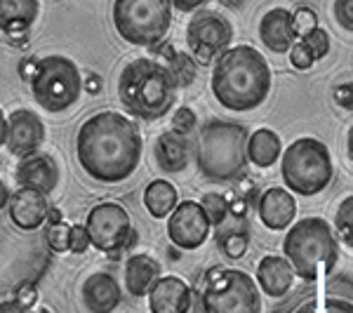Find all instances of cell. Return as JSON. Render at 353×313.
<instances>
[{
    "instance_id": "obj_9",
    "label": "cell",
    "mask_w": 353,
    "mask_h": 313,
    "mask_svg": "<svg viewBox=\"0 0 353 313\" xmlns=\"http://www.w3.org/2000/svg\"><path fill=\"white\" fill-rule=\"evenodd\" d=\"M85 90L78 64L68 57L50 54L38 61L36 78L31 81L33 99L48 113H61L71 109Z\"/></svg>"
},
{
    "instance_id": "obj_41",
    "label": "cell",
    "mask_w": 353,
    "mask_h": 313,
    "mask_svg": "<svg viewBox=\"0 0 353 313\" xmlns=\"http://www.w3.org/2000/svg\"><path fill=\"white\" fill-rule=\"evenodd\" d=\"M210 0H172V8H176L179 12H193V10L208 5Z\"/></svg>"
},
{
    "instance_id": "obj_4",
    "label": "cell",
    "mask_w": 353,
    "mask_h": 313,
    "mask_svg": "<svg viewBox=\"0 0 353 313\" xmlns=\"http://www.w3.org/2000/svg\"><path fill=\"white\" fill-rule=\"evenodd\" d=\"M248 128L231 121H208L196 139V163L201 174L214 184L243 177L248 168Z\"/></svg>"
},
{
    "instance_id": "obj_48",
    "label": "cell",
    "mask_w": 353,
    "mask_h": 313,
    "mask_svg": "<svg viewBox=\"0 0 353 313\" xmlns=\"http://www.w3.org/2000/svg\"><path fill=\"white\" fill-rule=\"evenodd\" d=\"M224 5H229V8H238V5L243 3V0H221Z\"/></svg>"
},
{
    "instance_id": "obj_3",
    "label": "cell",
    "mask_w": 353,
    "mask_h": 313,
    "mask_svg": "<svg viewBox=\"0 0 353 313\" xmlns=\"http://www.w3.org/2000/svg\"><path fill=\"white\" fill-rule=\"evenodd\" d=\"M176 81L168 66L156 59H134L118 76V99L130 116L158 121L172 111Z\"/></svg>"
},
{
    "instance_id": "obj_26",
    "label": "cell",
    "mask_w": 353,
    "mask_h": 313,
    "mask_svg": "<svg viewBox=\"0 0 353 313\" xmlns=\"http://www.w3.org/2000/svg\"><path fill=\"white\" fill-rule=\"evenodd\" d=\"M248 245H250V229L248 226H238V229L219 233V250L229 259H241L243 254L248 252Z\"/></svg>"
},
{
    "instance_id": "obj_31",
    "label": "cell",
    "mask_w": 353,
    "mask_h": 313,
    "mask_svg": "<svg viewBox=\"0 0 353 313\" xmlns=\"http://www.w3.org/2000/svg\"><path fill=\"white\" fill-rule=\"evenodd\" d=\"M45 238H48V245L52 252H71V226H66L64 221L50 224Z\"/></svg>"
},
{
    "instance_id": "obj_42",
    "label": "cell",
    "mask_w": 353,
    "mask_h": 313,
    "mask_svg": "<svg viewBox=\"0 0 353 313\" xmlns=\"http://www.w3.org/2000/svg\"><path fill=\"white\" fill-rule=\"evenodd\" d=\"M0 313H28V309L21 306L17 299H8V301H3V306H0Z\"/></svg>"
},
{
    "instance_id": "obj_18",
    "label": "cell",
    "mask_w": 353,
    "mask_h": 313,
    "mask_svg": "<svg viewBox=\"0 0 353 313\" xmlns=\"http://www.w3.org/2000/svg\"><path fill=\"white\" fill-rule=\"evenodd\" d=\"M191 287L176 276H161L149 292L151 313H189Z\"/></svg>"
},
{
    "instance_id": "obj_8",
    "label": "cell",
    "mask_w": 353,
    "mask_h": 313,
    "mask_svg": "<svg viewBox=\"0 0 353 313\" xmlns=\"http://www.w3.org/2000/svg\"><path fill=\"white\" fill-rule=\"evenodd\" d=\"M248 271L214 266L203 287V313H261V294Z\"/></svg>"
},
{
    "instance_id": "obj_24",
    "label": "cell",
    "mask_w": 353,
    "mask_h": 313,
    "mask_svg": "<svg viewBox=\"0 0 353 313\" xmlns=\"http://www.w3.org/2000/svg\"><path fill=\"white\" fill-rule=\"evenodd\" d=\"M248 158L257 168H271V165H276L283 158L281 137L269 128L254 130L248 141Z\"/></svg>"
},
{
    "instance_id": "obj_47",
    "label": "cell",
    "mask_w": 353,
    "mask_h": 313,
    "mask_svg": "<svg viewBox=\"0 0 353 313\" xmlns=\"http://www.w3.org/2000/svg\"><path fill=\"white\" fill-rule=\"evenodd\" d=\"M346 153H349V158H351V163H353V125H351V130H349V137H346Z\"/></svg>"
},
{
    "instance_id": "obj_35",
    "label": "cell",
    "mask_w": 353,
    "mask_h": 313,
    "mask_svg": "<svg viewBox=\"0 0 353 313\" xmlns=\"http://www.w3.org/2000/svg\"><path fill=\"white\" fill-rule=\"evenodd\" d=\"M193 128H196V113L191 109H186V106H181V109L174 111L172 116V130L179 134H191Z\"/></svg>"
},
{
    "instance_id": "obj_1",
    "label": "cell",
    "mask_w": 353,
    "mask_h": 313,
    "mask_svg": "<svg viewBox=\"0 0 353 313\" xmlns=\"http://www.w3.org/2000/svg\"><path fill=\"white\" fill-rule=\"evenodd\" d=\"M144 141L134 121L116 111H99L81 125L76 156L88 177L101 184H121L141 163Z\"/></svg>"
},
{
    "instance_id": "obj_12",
    "label": "cell",
    "mask_w": 353,
    "mask_h": 313,
    "mask_svg": "<svg viewBox=\"0 0 353 313\" xmlns=\"http://www.w3.org/2000/svg\"><path fill=\"white\" fill-rule=\"evenodd\" d=\"M210 231H212V221H210L201 203H179L174 212L168 217L170 243L174 248L184 250V252H193V250L203 248L205 241L210 238Z\"/></svg>"
},
{
    "instance_id": "obj_39",
    "label": "cell",
    "mask_w": 353,
    "mask_h": 313,
    "mask_svg": "<svg viewBox=\"0 0 353 313\" xmlns=\"http://www.w3.org/2000/svg\"><path fill=\"white\" fill-rule=\"evenodd\" d=\"M36 297H38V292H36V287L33 285H19V290H17V301H19L21 306H26V309H31L33 304H36Z\"/></svg>"
},
{
    "instance_id": "obj_20",
    "label": "cell",
    "mask_w": 353,
    "mask_h": 313,
    "mask_svg": "<svg viewBox=\"0 0 353 313\" xmlns=\"http://www.w3.org/2000/svg\"><path fill=\"white\" fill-rule=\"evenodd\" d=\"M191 153H196V149L191 146L189 134H179L174 130L158 134L156 146H153V156H156L158 168L168 174L184 172L191 163Z\"/></svg>"
},
{
    "instance_id": "obj_22",
    "label": "cell",
    "mask_w": 353,
    "mask_h": 313,
    "mask_svg": "<svg viewBox=\"0 0 353 313\" xmlns=\"http://www.w3.org/2000/svg\"><path fill=\"white\" fill-rule=\"evenodd\" d=\"M163 266L151 254H132L125 264V287L132 297H149L153 283L161 278Z\"/></svg>"
},
{
    "instance_id": "obj_33",
    "label": "cell",
    "mask_w": 353,
    "mask_h": 313,
    "mask_svg": "<svg viewBox=\"0 0 353 313\" xmlns=\"http://www.w3.org/2000/svg\"><path fill=\"white\" fill-rule=\"evenodd\" d=\"M316 61V54L311 52V48L304 41H297L290 50V64H292L297 71H309Z\"/></svg>"
},
{
    "instance_id": "obj_44",
    "label": "cell",
    "mask_w": 353,
    "mask_h": 313,
    "mask_svg": "<svg viewBox=\"0 0 353 313\" xmlns=\"http://www.w3.org/2000/svg\"><path fill=\"white\" fill-rule=\"evenodd\" d=\"M85 90H88L90 94L101 92V78L99 76H88V81H85Z\"/></svg>"
},
{
    "instance_id": "obj_21",
    "label": "cell",
    "mask_w": 353,
    "mask_h": 313,
    "mask_svg": "<svg viewBox=\"0 0 353 313\" xmlns=\"http://www.w3.org/2000/svg\"><path fill=\"white\" fill-rule=\"evenodd\" d=\"M294 276L297 273L288 257H278V254H266L257 266V285L269 297H285L294 283Z\"/></svg>"
},
{
    "instance_id": "obj_19",
    "label": "cell",
    "mask_w": 353,
    "mask_h": 313,
    "mask_svg": "<svg viewBox=\"0 0 353 313\" xmlns=\"http://www.w3.org/2000/svg\"><path fill=\"white\" fill-rule=\"evenodd\" d=\"M259 38L271 52L285 54L297 43V31H294L292 12L285 8H273L269 10L259 21Z\"/></svg>"
},
{
    "instance_id": "obj_34",
    "label": "cell",
    "mask_w": 353,
    "mask_h": 313,
    "mask_svg": "<svg viewBox=\"0 0 353 313\" xmlns=\"http://www.w3.org/2000/svg\"><path fill=\"white\" fill-rule=\"evenodd\" d=\"M304 43L311 48V52L316 54V59H323V57H327V52H330V36L321 26H318L313 33H309V36L304 38Z\"/></svg>"
},
{
    "instance_id": "obj_5",
    "label": "cell",
    "mask_w": 353,
    "mask_h": 313,
    "mask_svg": "<svg viewBox=\"0 0 353 313\" xmlns=\"http://www.w3.org/2000/svg\"><path fill=\"white\" fill-rule=\"evenodd\" d=\"M283 252L301 281H318L339 264V241L323 217H306L292 224L283 238Z\"/></svg>"
},
{
    "instance_id": "obj_27",
    "label": "cell",
    "mask_w": 353,
    "mask_h": 313,
    "mask_svg": "<svg viewBox=\"0 0 353 313\" xmlns=\"http://www.w3.org/2000/svg\"><path fill=\"white\" fill-rule=\"evenodd\" d=\"M292 313H353V301L344 297H316L299 304Z\"/></svg>"
},
{
    "instance_id": "obj_38",
    "label": "cell",
    "mask_w": 353,
    "mask_h": 313,
    "mask_svg": "<svg viewBox=\"0 0 353 313\" xmlns=\"http://www.w3.org/2000/svg\"><path fill=\"white\" fill-rule=\"evenodd\" d=\"M334 104L346 111H353V83H341L334 88Z\"/></svg>"
},
{
    "instance_id": "obj_40",
    "label": "cell",
    "mask_w": 353,
    "mask_h": 313,
    "mask_svg": "<svg viewBox=\"0 0 353 313\" xmlns=\"http://www.w3.org/2000/svg\"><path fill=\"white\" fill-rule=\"evenodd\" d=\"M38 61H41V59H26V61H21V66H19V76L24 78L26 83H31L33 78H36Z\"/></svg>"
},
{
    "instance_id": "obj_37",
    "label": "cell",
    "mask_w": 353,
    "mask_h": 313,
    "mask_svg": "<svg viewBox=\"0 0 353 313\" xmlns=\"http://www.w3.org/2000/svg\"><path fill=\"white\" fill-rule=\"evenodd\" d=\"M90 245H92V238H90L88 226H81V224L71 226V252L83 254V252H88Z\"/></svg>"
},
{
    "instance_id": "obj_23",
    "label": "cell",
    "mask_w": 353,
    "mask_h": 313,
    "mask_svg": "<svg viewBox=\"0 0 353 313\" xmlns=\"http://www.w3.org/2000/svg\"><path fill=\"white\" fill-rule=\"evenodd\" d=\"M41 3L38 0H0V26L5 36L28 33L33 21L38 19Z\"/></svg>"
},
{
    "instance_id": "obj_32",
    "label": "cell",
    "mask_w": 353,
    "mask_h": 313,
    "mask_svg": "<svg viewBox=\"0 0 353 313\" xmlns=\"http://www.w3.org/2000/svg\"><path fill=\"white\" fill-rule=\"evenodd\" d=\"M292 21H294V31H297L301 41L318 28V17L311 8H297L292 12Z\"/></svg>"
},
{
    "instance_id": "obj_10",
    "label": "cell",
    "mask_w": 353,
    "mask_h": 313,
    "mask_svg": "<svg viewBox=\"0 0 353 313\" xmlns=\"http://www.w3.org/2000/svg\"><path fill=\"white\" fill-rule=\"evenodd\" d=\"M92 238V245L106 254H118L137 243L130 212L118 203H99L90 210L85 221Z\"/></svg>"
},
{
    "instance_id": "obj_29",
    "label": "cell",
    "mask_w": 353,
    "mask_h": 313,
    "mask_svg": "<svg viewBox=\"0 0 353 313\" xmlns=\"http://www.w3.org/2000/svg\"><path fill=\"white\" fill-rule=\"evenodd\" d=\"M201 205L205 212H208L212 226H221L231 217V203H229V198L221 196V193H205Z\"/></svg>"
},
{
    "instance_id": "obj_6",
    "label": "cell",
    "mask_w": 353,
    "mask_h": 313,
    "mask_svg": "<svg viewBox=\"0 0 353 313\" xmlns=\"http://www.w3.org/2000/svg\"><path fill=\"white\" fill-rule=\"evenodd\" d=\"M334 174L330 149L316 137H299L281 158V177L285 189L297 196H318L330 186Z\"/></svg>"
},
{
    "instance_id": "obj_11",
    "label": "cell",
    "mask_w": 353,
    "mask_h": 313,
    "mask_svg": "<svg viewBox=\"0 0 353 313\" xmlns=\"http://www.w3.org/2000/svg\"><path fill=\"white\" fill-rule=\"evenodd\" d=\"M233 28L224 17L214 12H198L186 26V43L198 66H210L229 50Z\"/></svg>"
},
{
    "instance_id": "obj_7",
    "label": "cell",
    "mask_w": 353,
    "mask_h": 313,
    "mask_svg": "<svg viewBox=\"0 0 353 313\" xmlns=\"http://www.w3.org/2000/svg\"><path fill=\"white\" fill-rule=\"evenodd\" d=\"M111 19L125 43L156 48L172 26V0H113Z\"/></svg>"
},
{
    "instance_id": "obj_15",
    "label": "cell",
    "mask_w": 353,
    "mask_h": 313,
    "mask_svg": "<svg viewBox=\"0 0 353 313\" xmlns=\"http://www.w3.org/2000/svg\"><path fill=\"white\" fill-rule=\"evenodd\" d=\"M81 299L90 313H113L123 301V290L116 276L106 271H94L83 281Z\"/></svg>"
},
{
    "instance_id": "obj_46",
    "label": "cell",
    "mask_w": 353,
    "mask_h": 313,
    "mask_svg": "<svg viewBox=\"0 0 353 313\" xmlns=\"http://www.w3.org/2000/svg\"><path fill=\"white\" fill-rule=\"evenodd\" d=\"M61 217H64V214H61V210L59 208H52V210H50V221H52V224H59V221H61Z\"/></svg>"
},
{
    "instance_id": "obj_28",
    "label": "cell",
    "mask_w": 353,
    "mask_h": 313,
    "mask_svg": "<svg viewBox=\"0 0 353 313\" xmlns=\"http://www.w3.org/2000/svg\"><path fill=\"white\" fill-rule=\"evenodd\" d=\"M168 68L172 71V76L179 88H186V85H191L196 81V59H193V54L174 52L172 59L168 61Z\"/></svg>"
},
{
    "instance_id": "obj_2",
    "label": "cell",
    "mask_w": 353,
    "mask_h": 313,
    "mask_svg": "<svg viewBox=\"0 0 353 313\" xmlns=\"http://www.w3.org/2000/svg\"><path fill=\"white\" fill-rule=\"evenodd\" d=\"M210 88L224 109L236 113L259 109L271 94L269 61L252 45L229 48L214 61Z\"/></svg>"
},
{
    "instance_id": "obj_43",
    "label": "cell",
    "mask_w": 353,
    "mask_h": 313,
    "mask_svg": "<svg viewBox=\"0 0 353 313\" xmlns=\"http://www.w3.org/2000/svg\"><path fill=\"white\" fill-rule=\"evenodd\" d=\"M5 41L12 45V48H26L28 33H12V36H5Z\"/></svg>"
},
{
    "instance_id": "obj_13",
    "label": "cell",
    "mask_w": 353,
    "mask_h": 313,
    "mask_svg": "<svg viewBox=\"0 0 353 313\" xmlns=\"http://www.w3.org/2000/svg\"><path fill=\"white\" fill-rule=\"evenodd\" d=\"M3 141L12 156L26 158L38 153L45 141V125L41 116L28 109H17L3 123Z\"/></svg>"
},
{
    "instance_id": "obj_25",
    "label": "cell",
    "mask_w": 353,
    "mask_h": 313,
    "mask_svg": "<svg viewBox=\"0 0 353 313\" xmlns=\"http://www.w3.org/2000/svg\"><path fill=\"white\" fill-rule=\"evenodd\" d=\"M179 205V193L168 179H156L144 191V208L149 210L153 219H165Z\"/></svg>"
},
{
    "instance_id": "obj_30",
    "label": "cell",
    "mask_w": 353,
    "mask_h": 313,
    "mask_svg": "<svg viewBox=\"0 0 353 313\" xmlns=\"http://www.w3.org/2000/svg\"><path fill=\"white\" fill-rule=\"evenodd\" d=\"M334 226H337L339 238L349 248H353V196L344 198L334 214Z\"/></svg>"
},
{
    "instance_id": "obj_45",
    "label": "cell",
    "mask_w": 353,
    "mask_h": 313,
    "mask_svg": "<svg viewBox=\"0 0 353 313\" xmlns=\"http://www.w3.org/2000/svg\"><path fill=\"white\" fill-rule=\"evenodd\" d=\"M10 198H12V196H10L8 186L0 184V208H8V205H10Z\"/></svg>"
},
{
    "instance_id": "obj_16",
    "label": "cell",
    "mask_w": 353,
    "mask_h": 313,
    "mask_svg": "<svg viewBox=\"0 0 353 313\" xmlns=\"http://www.w3.org/2000/svg\"><path fill=\"white\" fill-rule=\"evenodd\" d=\"M17 184L26 189H38L50 196L59 184V165L50 153H31L17 165Z\"/></svg>"
},
{
    "instance_id": "obj_36",
    "label": "cell",
    "mask_w": 353,
    "mask_h": 313,
    "mask_svg": "<svg viewBox=\"0 0 353 313\" xmlns=\"http://www.w3.org/2000/svg\"><path fill=\"white\" fill-rule=\"evenodd\" d=\"M334 19L344 31L353 33V0H334Z\"/></svg>"
},
{
    "instance_id": "obj_14",
    "label": "cell",
    "mask_w": 353,
    "mask_h": 313,
    "mask_svg": "<svg viewBox=\"0 0 353 313\" xmlns=\"http://www.w3.org/2000/svg\"><path fill=\"white\" fill-rule=\"evenodd\" d=\"M8 212L10 221L19 231H38L50 217L48 193L19 186V191H14L12 198H10Z\"/></svg>"
},
{
    "instance_id": "obj_17",
    "label": "cell",
    "mask_w": 353,
    "mask_h": 313,
    "mask_svg": "<svg viewBox=\"0 0 353 313\" xmlns=\"http://www.w3.org/2000/svg\"><path fill=\"white\" fill-rule=\"evenodd\" d=\"M257 212L259 219L266 229L271 231H285L292 226L294 214H297V203H294V196L288 189H266L259 196L257 203Z\"/></svg>"
}]
</instances>
